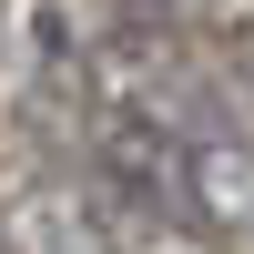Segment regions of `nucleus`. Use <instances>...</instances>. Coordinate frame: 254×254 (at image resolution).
Instances as JSON below:
<instances>
[{
    "label": "nucleus",
    "instance_id": "obj_1",
    "mask_svg": "<svg viewBox=\"0 0 254 254\" xmlns=\"http://www.w3.org/2000/svg\"><path fill=\"white\" fill-rule=\"evenodd\" d=\"M10 41H20V61H31L41 92L81 102V71H92V20H81L71 0H10Z\"/></svg>",
    "mask_w": 254,
    "mask_h": 254
},
{
    "label": "nucleus",
    "instance_id": "obj_5",
    "mask_svg": "<svg viewBox=\"0 0 254 254\" xmlns=\"http://www.w3.org/2000/svg\"><path fill=\"white\" fill-rule=\"evenodd\" d=\"M0 254H10V234H0Z\"/></svg>",
    "mask_w": 254,
    "mask_h": 254
},
{
    "label": "nucleus",
    "instance_id": "obj_3",
    "mask_svg": "<svg viewBox=\"0 0 254 254\" xmlns=\"http://www.w3.org/2000/svg\"><path fill=\"white\" fill-rule=\"evenodd\" d=\"M183 20H193V41L214 61H234L244 41H254V0H183Z\"/></svg>",
    "mask_w": 254,
    "mask_h": 254
},
{
    "label": "nucleus",
    "instance_id": "obj_2",
    "mask_svg": "<svg viewBox=\"0 0 254 254\" xmlns=\"http://www.w3.org/2000/svg\"><path fill=\"white\" fill-rule=\"evenodd\" d=\"M92 31H132V41H193V20H183V0H92Z\"/></svg>",
    "mask_w": 254,
    "mask_h": 254
},
{
    "label": "nucleus",
    "instance_id": "obj_4",
    "mask_svg": "<svg viewBox=\"0 0 254 254\" xmlns=\"http://www.w3.org/2000/svg\"><path fill=\"white\" fill-rule=\"evenodd\" d=\"M234 81H244V92H254V41H244V51H234Z\"/></svg>",
    "mask_w": 254,
    "mask_h": 254
}]
</instances>
